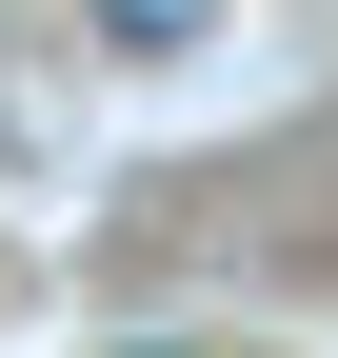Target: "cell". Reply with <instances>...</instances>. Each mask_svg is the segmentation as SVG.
Segmentation results:
<instances>
[{
    "mask_svg": "<svg viewBox=\"0 0 338 358\" xmlns=\"http://www.w3.org/2000/svg\"><path fill=\"white\" fill-rule=\"evenodd\" d=\"M100 40H119V60H199V40H219V0H100Z\"/></svg>",
    "mask_w": 338,
    "mask_h": 358,
    "instance_id": "1",
    "label": "cell"
}]
</instances>
